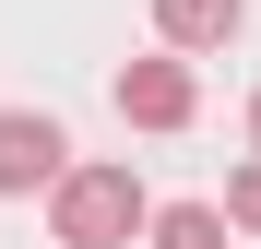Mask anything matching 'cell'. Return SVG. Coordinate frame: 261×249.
I'll list each match as a JSON object with an SVG mask.
<instances>
[{"label":"cell","mask_w":261,"mask_h":249,"mask_svg":"<svg viewBox=\"0 0 261 249\" xmlns=\"http://www.w3.org/2000/svg\"><path fill=\"white\" fill-rule=\"evenodd\" d=\"M143 226H154V202H143L130 166H71V178L48 190V237L60 249H130Z\"/></svg>","instance_id":"6da1fadb"},{"label":"cell","mask_w":261,"mask_h":249,"mask_svg":"<svg viewBox=\"0 0 261 249\" xmlns=\"http://www.w3.org/2000/svg\"><path fill=\"white\" fill-rule=\"evenodd\" d=\"M71 178V131L48 107H0V202H36Z\"/></svg>","instance_id":"7a4b0ae2"},{"label":"cell","mask_w":261,"mask_h":249,"mask_svg":"<svg viewBox=\"0 0 261 249\" xmlns=\"http://www.w3.org/2000/svg\"><path fill=\"white\" fill-rule=\"evenodd\" d=\"M107 95H119V119H130V131H190V119H202L190 60H119V83H107Z\"/></svg>","instance_id":"3957f363"},{"label":"cell","mask_w":261,"mask_h":249,"mask_svg":"<svg viewBox=\"0 0 261 249\" xmlns=\"http://www.w3.org/2000/svg\"><path fill=\"white\" fill-rule=\"evenodd\" d=\"M238 24H249V0H154V36H166V60H190V48H226Z\"/></svg>","instance_id":"277c9868"},{"label":"cell","mask_w":261,"mask_h":249,"mask_svg":"<svg viewBox=\"0 0 261 249\" xmlns=\"http://www.w3.org/2000/svg\"><path fill=\"white\" fill-rule=\"evenodd\" d=\"M143 237H154V249H226V202H166Z\"/></svg>","instance_id":"5b68a950"},{"label":"cell","mask_w":261,"mask_h":249,"mask_svg":"<svg viewBox=\"0 0 261 249\" xmlns=\"http://www.w3.org/2000/svg\"><path fill=\"white\" fill-rule=\"evenodd\" d=\"M226 226H238V237H261V154L226 178Z\"/></svg>","instance_id":"8992f818"},{"label":"cell","mask_w":261,"mask_h":249,"mask_svg":"<svg viewBox=\"0 0 261 249\" xmlns=\"http://www.w3.org/2000/svg\"><path fill=\"white\" fill-rule=\"evenodd\" d=\"M249 131H261V95H249Z\"/></svg>","instance_id":"52a82bcc"}]
</instances>
